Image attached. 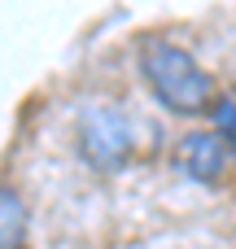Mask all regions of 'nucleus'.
<instances>
[{
	"mask_svg": "<svg viewBox=\"0 0 236 249\" xmlns=\"http://www.w3.org/2000/svg\"><path fill=\"white\" fill-rule=\"evenodd\" d=\"M74 140H79V153L88 166L96 171H118L127 158H131V123L123 109L114 105H88L79 114V127H74Z\"/></svg>",
	"mask_w": 236,
	"mask_h": 249,
	"instance_id": "f03ea898",
	"label": "nucleus"
},
{
	"mask_svg": "<svg viewBox=\"0 0 236 249\" xmlns=\"http://www.w3.org/2000/svg\"><path fill=\"white\" fill-rule=\"evenodd\" d=\"M175 171L184 179H197V184H215L223 171H228V144L219 131H193L180 140L175 149Z\"/></svg>",
	"mask_w": 236,
	"mask_h": 249,
	"instance_id": "7ed1b4c3",
	"label": "nucleus"
},
{
	"mask_svg": "<svg viewBox=\"0 0 236 249\" xmlns=\"http://www.w3.org/2000/svg\"><path fill=\"white\" fill-rule=\"evenodd\" d=\"M140 74L149 83V92L171 109V114H210L215 105V79L201 70V61L162 35H145L140 39Z\"/></svg>",
	"mask_w": 236,
	"mask_h": 249,
	"instance_id": "f257e3e1",
	"label": "nucleus"
},
{
	"mask_svg": "<svg viewBox=\"0 0 236 249\" xmlns=\"http://www.w3.org/2000/svg\"><path fill=\"white\" fill-rule=\"evenodd\" d=\"M210 114H215V123H219V136H223L228 153H236V101H215Z\"/></svg>",
	"mask_w": 236,
	"mask_h": 249,
	"instance_id": "39448f33",
	"label": "nucleus"
},
{
	"mask_svg": "<svg viewBox=\"0 0 236 249\" xmlns=\"http://www.w3.org/2000/svg\"><path fill=\"white\" fill-rule=\"evenodd\" d=\"M26 201L13 188H0V249H26Z\"/></svg>",
	"mask_w": 236,
	"mask_h": 249,
	"instance_id": "20e7f679",
	"label": "nucleus"
}]
</instances>
